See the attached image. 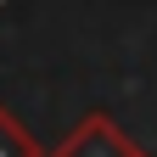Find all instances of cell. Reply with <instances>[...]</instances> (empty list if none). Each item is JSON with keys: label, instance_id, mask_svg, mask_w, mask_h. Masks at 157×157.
I'll use <instances>...</instances> for the list:
<instances>
[{"label": "cell", "instance_id": "1", "mask_svg": "<svg viewBox=\"0 0 157 157\" xmlns=\"http://www.w3.org/2000/svg\"><path fill=\"white\" fill-rule=\"evenodd\" d=\"M51 157H146V151L118 129V118H107V112H84L62 140L51 146Z\"/></svg>", "mask_w": 157, "mask_h": 157}, {"label": "cell", "instance_id": "2", "mask_svg": "<svg viewBox=\"0 0 157 157\" xmlns=\"http://www.w3.org/2000/svg\"><path fill=\"white\" fill-rule=\"evenodd\" d=\"M0 157H45V146L23 129V118L11 107H0Z\"/></svg>", "mask_w": 157, "mask_h": 157}]
</instances>
